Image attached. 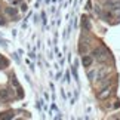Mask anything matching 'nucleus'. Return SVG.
Segmentation results:
<instances>
[{
	"label": "nucleus",
	"mask_w": 120,
	"mask_h": 120,
	"mask_svg": "<svg viewBox=\"0 0 120 120\" xmlns=\"http://www.w3.org/2000/svg\"><path fill=\"white\" fill-rule=\"evenodd\" d=\"M94 58L98 59V61H104V59L107 58V55H105V52H104L102 48H96L94 50Z\"/></svg>",
	"instance_id": "1"
},
{
	"label": "nucleus",
	"mask_w": 120,
	"mask_h": 120,
	"mask_svg": "<svg viewBox=\"0 0 120 120\" xmlns=\"http://www.w3.org/2000/svg\"><path fill=\"white\" fill-rule=\"evenodd\" d=\"M92 61H94V56H92V55H85V56H83V65H85L86 68L90 67Z\"/></svg>",
	"instance_id": "2"
}]
</instances>
